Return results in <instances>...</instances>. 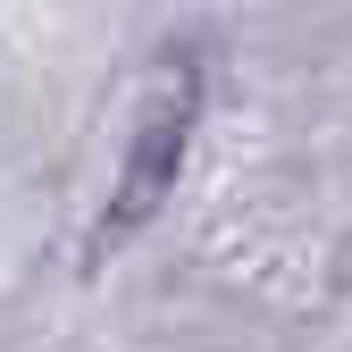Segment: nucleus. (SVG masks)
<instances>
[{
    "label": "nucleus",
    "mask_w": 352,
    "mask_h": 352,
    "mask_svg": "<svg viewBox=\"0 0 352 352\" xmlns=\"http://www.w3.org/2000/svg\"><path fill=\"white\" fill-rule=\"evenodd\" d=\"M193 118H201V76L185 51L151 59L143 93H135V126H126V160H118V193L101 210V235L126 243L135 227H151L160 201L176 193V168H185V143H193Z\"/></svg>",
    "instance_id": "1"
}]
</instances>
